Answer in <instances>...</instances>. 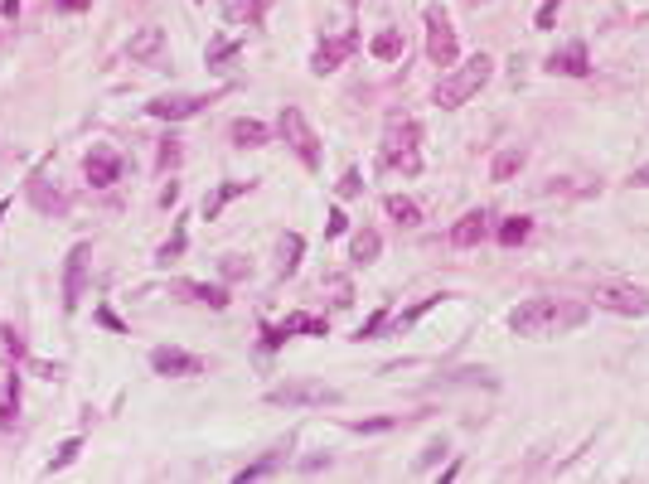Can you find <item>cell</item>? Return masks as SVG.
Masks as SVG:
<instances>
[{"label":"cell","instance_id":"obj_1","mask_svg":"<svg viewBox=\"0 0 649 484\" xmlns=\"http://www.w3.org/2000/svg\"><path fill=\"white\" fill-rule=\"evenodd\" d=\"M576 325H586V305H576V301L538 296V301H524L509 310V329L519 339H562Z\"/></svg>","mask_w":649,"mask_h":484},{"label":"cell","instance_id":"obj_2","mask_svg":"<svg viewBox=\"0 0 649 484\" xmlns=\"http://www.w3.org/2000/svg\"><path fill=\"white\" fill-rule=\"evenodd\" d=\"M489 78H495V58H489V54H475V58H465L461 68H451V73L437 82V92H431V98H437L441 112H455V107H465V102H471Z\"/></svg>","mask_w":649,"mask_h":484},{"label":"cell","instance_id":"obj_3","mask_svg":"<svg viewBox=\"0 0 649 484\" xmlns=\"http://www.w3.org/2000/svg\"><path fill=\"white\" fill-rule=\"evenodd\" d=\"M417 140H422V126H417L412 116L388 122V132H383V165H388V170H402V174H422V150H417Z\"/></svg>","mask_w":649,"mask_h":484},{"label":"cell","instance_id":"obj_4","mask_svg":"<svg viewBox=\"0 0 649 484\" xmlns=\"http://www.w3.org/2000/svg\"><path fill=\"white\" fill-rule=\"evenodd\" d=\"M340 387L320 383V378H291V383H276L267 393L272 407H334L340 403Z\"/></svg>","mask_w":649,"mask_h":484},{"label":"cell","instance_id":"obj_5","mask_svg":"<svg viewBox=\"0 0 649 484\" xmlns=\"http://www.w3.org/2000/svg\"><path fill=\"white\" fill-rule=\"evenodd\" d=\"M276 132H281V140L296 150V160L306 165V170H320V136H316V126L306 122V112H300V107H281Z\"/></svg>","mask_w":649,"mask_h":484},{"label":"cell","instance_id":"obj_6","mask_svg":"<svg viewBox=\"0 0 649 484\" xmlns=\"http://www.w3.org/2000/svg\"><path fill=\"white\" fill-rule=\"evenodd\" d=\"M228 88H213V92H160V98L146 102V112L155 116V122H185V116L203 112L209 102H219Z\"/></svg>","mask_w":649,"mask_h":484},{"label":"cell","instance_id":"obj_7","mask_svg":"<svg viewBox=\"0 0 649 484\" xmlns=\"http://www.w3.org/2000/svg\"><path fill=\"white\" fill-rule=\"evenodd\" d=\"M592 301H596V310L630 315V320L649 315V291H645V286H630V281H606V286H596Z\"/></svg>","mask_w":649,"mask_h":484},{"label":"cell","instance_id":"obj_8","mask_svg":"<svg viewBox=\"0 0 649 484\" xmlns=\"http://www.w3.org/2000/svg\"><path fill=\"white\" fill-rule=\"evenodd\" d=\"M427 58L437 68H455L461 58V44H455V30H451V15L441 5H427Z\"/></svg>","mask_w":649,"mask_h":484},{"label":"cell","instance_id":"obj_9","mask_svg":"<svg viewBox=\"0 0 649 484\" xmlns=\"http://www.w3.org/2000/svg\"><path fill=\"white\" fill-rule=\"evenodd\" d=\"M88 262H92V242H74L64 262V315H78L82 291H88Z\"/></svg>","mask_w":649,"mask_h":484},{"label":"cell","instance_id":"obj_10","mask_svg":"<svg viewBox=\"0 0 649 484\" xmlns=\"http://www.w3.org/2000/svg\"><path fill=\"white\" fill-rule=\"evenodd\" d=\"M291 335H320L324 339V335H330V320H320V315H291L286 325H262V349L276 353Z\"/></svg>","mask_w":649,"mask_h":484},{"label":"cell","instance_id":"obj_11","mask_svg":"<svg viewBox=\"0 0 649 484\" xmlns=\"http://www.w3.org/2000/svg\"><path fill=\"white\" fill-rule=\"evenodd\" d=\"M151 369L160 373V378H199L209 363H203L199 353H185V349H175V344H160V349H151Z\"/></svg>","mask_w":649,"mask_h":484},{"label":"cell","instance_id":"obj_12","mask_svg":"<svg viewBox=\"0 0 649 484\" xmlns=\"http://www.w3.org/2000/svg\"><path fill=\"white\" fill-rule=\"evenodd\" d=\"M82 174H88V184H92V189L117 184V174H122V156H117L112 146H92V150H88V160H82Z\"/></svg>","mask_w":649,"mask_h":484},{"label":"cell","instance_id":"obj_13","mask_svg":"<svg viewBox=\"0 0 649 484\" xmlns=\"http://www.w3.org/2000/svg\"><path fill=\"white\" fill-rule=\"evenodd\" d=\"M548 73L586 78V73H592V54H586V44L572 39V44H562V49H552V54H548Z\"/></svg>","mask_w":649,"mask_h":484},{"label":"cell","instance_id":"obj_14","mask_svg":"<svg viewBox=\"0 0 649 484\" xmlns=\"http://www.w3.org/2000/svg\"><path fill=\"white\" fill-rule=\"evenodd\" d=\"M354 49H359V34H340V39H324L320 49L310 54V73H320V78H324V73H334V68H340Z\"/></svg>","mask_w":649,"mask_h":484},{"label":"cell","instance_id":"obj_15","mask_svg":"<svg viewBox=\"0 0 649 484\" xmlns=\"http://www.w3.org/2000/svg\"><path fill=\"white\" fill-rule=\"evenodd\" d=\"M30 204L39 208V214H68V194L58 184H49V174H44V170L30 174Z\"/></svg>","mask_w":649,"mask_h":484},{"label":"cell","instance_id":"obj_16","mask_svg":"<svg viewBox=\"0 0 649 484\" xmlns=\"http://www.w3.org/2000/svg\"><path fill=\"white\" fill-rule=\"evenodd\" d=\"M489 208H471V214H461V223L451 228V242L455 247H480L485 242V233H489Z\"/></svg>","mask_w":649,"mask_h":484},{"label":"cell","instance_id":"obj_17","mask_svg":"<svg viewBox=\"0 0 649 484\" xmlns=\"http://www.w3.org/2000/svg\"><path fill=\"white\" fill-rule=\"evenodd\" d=\"M175 291L209 305V310H228V286H219V281H175Z\"/></svg>","mask_w":649,"mask_h":484},{"label":"cell","instance_id":"obj_18","mask_svg":"<svg viewBox=\"0 0 649 484\" xmlns=\"http://www.w3.org/2000/svg\"><path fill=\"white\" fill-rule=\"evenodd\" d=\"M247 189H252V180H223V184H219V189H213V194H209V199H203V218H209V223H213V218H219V214H223V208H228V204H233V199H243V194H247Z\"/></svg>","mask_w":649,"mask_h":484},{"label":"cell","instance_id":"obj_19","mask_svg":"<svg viewBox=\"0 0 649 484\" xmlns=\"http://www.w3.org/2000/svg\"><path fill=\"white\" fill-rule=\"evenodd\" d=\"M228 140H233L238 150H257V146H267V140H272V132L262 122H252V116H243V122L228 126Z\"/></svg>","mask_w":649,"mask_h":484},{"label":"cell","instance_id":"obj_20","mask_svg":"<svg viewBox=\"0 0 649 484\" xmlns=\"http://www.w3.org/2000/svg\"><path fill=\"white\" fill-rule=\"evenodd\" d=\"M524 165H528V150H524V146H504L499 156H495V165H489V180H495V184H509Z\"/></svg>","mask_w":649,"mask_h":484},{"label":"cell","instance_id":"obj_21","mask_svg":"<svg viewBox=\"0 0 649 484\" xmlns=\"http://www.w3.org/2000/svg\"><path fill=\"white\" fill-rule=\"evenodd\" d=\"M378 257H383V238H378L374 228H359L354 238H350V262H354V267H368V262H378Z\"/></svg>","mask_w":649,"mask_h":484},{"label":"cell","instance_id":"obj_22","mask_svg":"<svg viewBox=\"0 0 649 484\" xmlns=\"http://www.w3.org/2000/svg\"><path fill=\"white\" fill-rule=\"evenodd\" d=\"M165 49V30L160 25H146L141 34H131V44H126V54L136 58V64H146V58H155Z\"/></svg>","mask_w":649,"mask_h":484},{"label":"cell","instance_id":"obj_23","mask_svg":"<svg viewBox=\"0 0 649 484\" xmlns=\"http://www.w3.org/2000/svg\"><path fill=\"white\" fill-rule=\"evenodd\" d=\"M267 5L272 0H223V20H233V25H262Z\"/></svg>","mask_w":649,"mask_h":484},{"label":"cell","instance_id":"obj_24","mask_svg":"<svg viewBox=\"0 0 649 484\" xmlns=\"http://www.w3.org/2000/svg\"><path fill=\"white\" fill-rule=\"evenodd\" d=\"M383 208H388L393 223H402V228H417V223H422V208H417L412 199H402V194H388V199H383Z\"/></svg>","mask_w":649,"mask_h":484},{"label":"cell","instance_id":"obj_25","mask_svg":"<svg viewBox=\"0 0 649 484\" xmlns=\"http://www.w3.org/2000/svg\"><path fill=\"white\" fill-rule=\"evenodd\" d=\"M368 54H374L378 64H393V58H402V34H398V30H383V34H374Z\"/></svg>","mask_w":649,"mask_h":484},{"label":"cell","instance_id":"obj_26","mask_svg":"<svg viewBox=\"0 0 649 484\" xmlns=\"http://www.w3.org/2000/svg\"><path fill=\"white\" fill-rule=\"evenodd\" d=\"M528 238H533V218L519 214V218H504V223H499V242H504V247H524Z\"/></svg>","mask_w":649,"mask_h":484},{"label":"cell","instance_id":"obj_27","mask_svg":"<svg viewBox=\"0 0 649 484\" xmlns=\"http://www.w3.org/2000/svg\"><path fill=\"white\" fill-rule=\"evenodd\" d=\"M20 421V393L15 383H0V431H10Z\"/></svg>","mask_w":649,"mask_h":484},{"label":"cell","instance_id":"obj_28","mask_svg":"<svg viewBox=\"0 0 649 484\" xmlns=\"http://www.w3.org/2000/svg\"><path fill=\"white\" fill-rule=\"evenodd\" d=\"M300 252H306V238H300V233H286L281 238V276H296Z\"/></svg>","mask_w":649,"mask_h":484},{"label":"cell","instance_id":"obj_29","mask_svg":"<svg viewBox=\"0 0 649 484\" xmlns=\"http://www.w3.org/2000/svg\"><path fill=\"white\" fill-rule=\"evenodd\" d=\"M78 451H82V436H68V441L58 446V451H54V460H49V465H44V475H58V470H68V465H74V460H78Z\"/></svg>","mask_w":649,"mask_h":484},{"label":"cell","instance_id":"obj_30","mask_svg":"<svg viewBox=\"0 0 649 484\" xmlns=\"http://www.w3.org/2000/svg\"><path fill=\"white\" fill-rule=\"evenodd\" d=\"M281 460H286V446H281V451H272V455H262V460H257V465L238 470V475H233V480H238V484H247V480H262V475H272V470H276V465H281Z\"/></svg>","mask_w":649,"mask_h":484},{"label":"cell","instance_id":"obj_31","mask_svg":"<svg viewBox=\"0 0 649 484\" xmlns=\"http://www.w3.org/2000/svg\"><path fill=\"white\" fill-rule=\"evenodd\" d=\"M185 247H189V233H185V223H175L170 242H165V247H160V257H155V262H160V267H170V262H179V257H185Z\"/></svg>","mask_w":649,"mask_h":484},{"label":"cell","instance_id":"obj_32","mask_svg":"<svg viewBox=\"0 0 649 484\" xmlns=\"http://www.w3.org/2000/svg\"><path fill=\"white\" fill-rule=\"evenodd\" d=\"M398 427V417H364V421H350V431L368 436V431H393Z\"/></svg>","mask_w":649,"mask_h":484},{"label":"cell","instance_id":"obj_33","mask_svg":"<svg viewBox=\"0 0 649 484\" xmlns=\"http://www.w3.org/2000/svg\"><path fill=\"white\" fill-rule=\"evenodd\" d=\"M441 301H446V296H427V301H417V305H412V310H407V315H402V320H398V329H407V325H417V320H422V315H427V310H437V305H441Z\"/></svg>","mask_w":649,"mask_h":484},{"label":"cell","instance_id":"obj_34","mask_svg":"<svg viewBox=\"0 0 649 484\" xmlns=\"http://www.w3.org/2000/svg\"><path fill=\"white\" fill-rule=\"evenodd\" d=\"M238 54V39H213L209 44V68H219V64H228V58Z\"/></svg>","mask_w":649,"mask_h":484},{"label":"cell","instance_id":"obj_35","mask_svg":"<svg viewBox=\"0 0 649 484\" xmlns=\"http://www.w3.org/2000/svg\"><path fill=\"white\" fill-rule=\"evenodd\" d=\"M324 233H330V238L350 233V218H344V208H330V218H324Z\"/></svg>","mask_w":649,"mask_h":484},{"label":"cell","instance_id":"obj_36","mask_svg":"<svg viewBox=\"0 0 649 484\" xmlns=\"http://www.w3.org/2000/svg\"><path fill=\"white\" fill-rule=\"evenodd\" d=\"M155 165H160V170L179 165V140H175V136H170V140H160V160H155Z\"/></svg>","mask_w":649,"mask_h":484},{"label":"cell","instance_id":"obj_37","mask_svg":"<svg viewBox=\"0 0 649 484\" xmlns=\"http://www.w3.org/2000/svg\"><path fill=\"white\" fill-rule=\"evenodd\" d=\"M354 194H364V180H359V170H344V180H340V199H354Z\"/></svg>","mask_w":649,"mask_h":484},{"label":"cell","instance_id":"obj_38","mask_svg":"<svg viewBox=\"0 0 649 484\" xmlns=\"http://www.w3.org/2000/svg\"><path fill=\"white\" fill-rule=\"evenodd\" d=\"M441 455H446V446H441V441H431L427 451H422V460H417V470H431V465H437Z\"/></svg>","mask_w":649,"mask_h":484},{"label":"cell","instance_id":"obj_39","mask_svg":"<svg viewBox=\"0 0 649 484\" xmlns=\"http://www.w3.org/2000/svg\"><path fill=\"white\" fill-rule=\"evenodd\" d=\"M383 320H388V310H378L374 320H364V325H359V335H354V339H374L378 329H383Z\"/></svg>","mask_w":649,"mask_h":484},{"label":"cell","instance_id":"obj_40","mask_svg":"<svg viewBox=\"0 0 649 484\" xmlns=\"http://www.w3.org/2000/svg\"><path fill=\"white\" fill-rule=\"evenodd\" d=\"M330 291H334V305H354V291H350V281H330Z\"/></svg>","mask_w":649,"mask_h":484},{"label":"cell","instance_id":"obj_41","mask_svg":"<svg viewBox=\"0 0 649 484\" xmlns=\"http://www.w3.org/2000/svg\"><path fill=\"white\" fill-rule=\"evenodd\" d=\"M562 0H543V10H538V30H552V15H558Z\"/></svg>","mask_w":649,"mask_h":484},{"label":"cell","instance_id":"obj_42","mask_svg":"<svg viewBox=\"0 0 649 484\" xmlns=\"http://www.w3.org/2000/svg\"><path fill=\"white\" fill-rule=\"evenodd\" d=\"M243 271H247V267H243V257H223V276H228V281L243 276Z\"/></svg>","mask_w":649,"mask_h":484},{"label":"cell","instance_id":"obj_43","mask_svg":"<svg viewBox=\"0 0 649 484\" xmlns=\"http://www.w3.org/2000/svg\"><path fill=\"white\" fill-rule=\"evenodd\" d=\"M5 349H10V353H15V359H25V339H20V335H15V329H5Z\"/></svg>","mask_w":649,"mask_h":484},{"label":"cell","instance_id":"obj_44","mask_svg":"<svg viewBox=\"0 0 649 484\" xmlns=\"http://www.w3.org/2000/svg\"><path fill=\"white\" fill-rule=\"evenodd\" d=\"M98 320H102L107 329H117V335H126V325H122V320H117V315H112V310H107V305H102V310H98Z\"/></svg>","mask_w":649,"mask_h":484},{"label":"cell","instance_id":"obj_45","mask_svg":"<svg viewBox=\"0 0 649 484\" xmlns=\"http://www.w3.org/2000/svg\"><path fill=\"white\" fill-rule=\"evenodd\" d=\"M54 5H64V10H88V0H54Z\"/></svg>","mask_w":649,"mask_h":484},{"label":"cell","instance_id":"obj_46","mask_svg":"<svg viewBox=\"0 0 649 484\" xmlns=\"http://www.w3.org/2000/svg\"><path fill=\"white\" fill-rule=\"evenodd\" d=\"M0 10H5V15H15V10H20V0H0Z\"/></svg>","mask_w":649,"mask_h":484},{"label":"cell","instance_id":"obj_47","mask_svg":"<svg viewBox=\"0 0 649 484\" xmlns=\"http://www.w3.org/2000/svg\"><path fill=\"white\" fill-rule=\"evenodd\" d=\"M635 184H649V165H645V170H635Z\"/></svg>","mask_w":649,"mask_h":484},{"label":"cell","instance_id":"obj_48","mask_svg":"<svg viewBox=\"0 0 649 484\" xmlns=\"http://www.w3.org/2000/svg\"><path fill=\"white\" fill-rule=\"evenodd\" d=\"M10 214V199H0V218H5Z\"/></svg>","mask_w":649,"mask_h":484},{"label":"cell","instance_id":"obj_49","mask_svg":"<svg viewBox=\"0 0 649 484\" xmlns=\"http://www.w3.org/2000/svg\"><path fill=\"white\" fill-rule=\"evenodd\" d=\"M199 5H203V0H199Z\"/></svg>","mask_w":649,"mask_h":484}]
</instances>
